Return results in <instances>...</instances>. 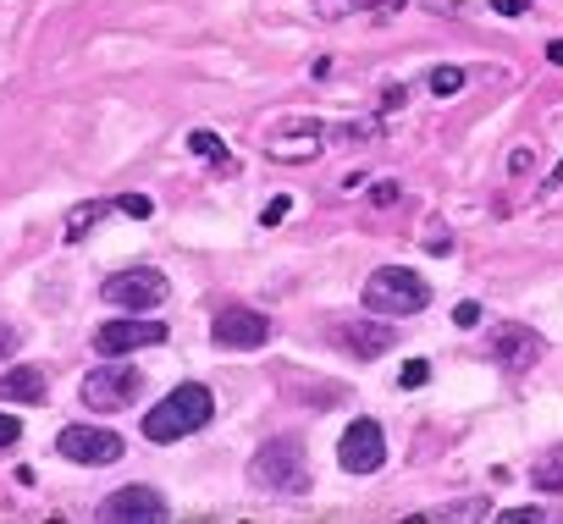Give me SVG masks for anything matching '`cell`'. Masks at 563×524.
Here are the masks:
<instances>
[{
    "label": "cell",
    "mask_w": 563,
    "mask_h": 524,
    "mask_svg": "<svg viewBox=\"0 0 563 524\" xmlns=\"http://www.w3.org/2000/svg\"><path fill=\"white\" fill-rule=\"evenodd\" d=\"M106 215H111V204H78V210L67 215V243H78V237H84L95 221H106Z\"/></svg>",
    "instance_id": "cell-17"
},
{
    "label": "cell",
    "mask_w": 563,
    "mask_h": 524,
    "mask_svg": "<svg viewBox=\"0 0 563 524\" xmlns=\"http://www.w3.org/2000/svg\"><path fill=\"white\" fill-rule=\"evenodd\" d=\"M530 480H536V491L563 497V447H547V453L530 464Z\"/></svg>",
    "instance_id": "cell-15"
},
{
    "label": "cell",
    "mask_w": 563,
    "mask_h": 524,
    "mask_svg": "<svg viewBox=\"0 0 563 524\" xmlns=\"http://www.w3.org/2000/svg\"><path fill=\"white\" fill-rule=\"evenodd\" d=\"M210 414H216L210 387L183 381V387H172V392H166V398L144 414V436H150V442H183V436L205 431V425H210Z\"/></svg>",
    "instance_id": "cell-1"
},
{
    "label": "cell",
    "mask_w": 563,
    "mask_h": 524,
    "mask_svg": "<svg viewBox=\"0 0 563 524\" xmlns=\"http://www.w3.org/2000/svg\"><path fill=\"white\" fill-rule=\"evenodd\" d=\"M547 62H558V67H563V40H552V45H547Z\"/></svg>",
    "instance_id": "cell-31"
},
{
    "label": "cell",
    "mask_w": 563,
    "mask_h": 524,
    "mask_svg": "<svg viewBox=\"0 0 563 524\" xmlns=\"http://www.w3.org/2000/svg\"><path fill=\"white\" fill-rule=\"evenodd\" d=\"M117 210H122V215H133V221H144V215H150L155 204H150L144 193H122V199H117Z\"/></svg>",
    "instance_id": "cell-21"
},
{
    "label": "cell",
    "mask_w": 563,
    "mask_h": 524,
    "mask_svg": "<svg viewBox=\"0 0 563 524\" xmlns=\"http://www.w3.org/2000/svg\"><path fill=\"white\" fill-rule=\"evenodd\" d=\"M100 519L122 524V519H166V497L155 486H122L100 502Z\"/></svg>",
    "instance_id": "cell-12"
},
{
    "label": "cell",
    "mask_w": 563,
    "mask_h": 524,
    "mask_svg": "<svg viewBox=\"0 0 563 524\" xmlns=\"http://www.w3.org/2000/svg\"><path fill=\"white\" fill-rule=\"evenodd\" d=\"M338 464H343L349 475H376V469L387 464V436H382V425H376V420H354V425L343 431V442H338Z\"/></svg>",
    "instance_id": "cell-7"
},
{
    "label": "cell",
    "mask_w": 563,
    "mask_h": 524,
    "mask_svg": "<svg viewBox=\"0 0 563 524\" xmlns=\"http://www.w3.org/2000/svg\"><path fill=\"white\" fill-rule=\"evenodd\" d=\"M365 310L371 315H420L426 304H431V288L415 277V271H404V266H382V271H371V282H365Z\"/></svg>",
    "instance_id": "cell-3"
},
{
    "label": "cell",
    "mask_w": 563,
    "mask_h": 524,
    "mask_svg": "<svg viewBox=\"0 0 563 524\" xmlns=\"http://www.w3.org/2000/svg\"><path fill=\"white\" fill-rule=\"evenodd\" d=\"M404 100H409V89H387V94H382V111H393V105H404Z\"/></svg>",
    "instance_id": "cell-30"
},
{
    "label": "cell",
    "mask_w": 563,
    "mask_h": 524,
    "mask_svg": "<svg viewBox=\"0 0 563 524\" xmlns=\"http://www.w3.org/2000/svg\"><path fill=\"white\" fill-rule=\"evenodd\" d=\"M492 359L519 376V370H530V365L541 359V337H536L530 326H514V321H508V326H492Z\"/></svg>",
    "instance_id": "cell-11"
},
{
    "label": "cell",
    "mask_w": 563,
    "mask_h": 524,
    "mask_svg": "<svg viewBox=\"0 0 563 524\" xmlns=\"http://www.w3.org/2000/svg\"><path fill=\"white\" fill-rule=\"evenodd\" d=\"M338 343L349 348V354H360V359H376V354H387L393 343H398V332L387 326V315L382 321H338Z\"/></svg>",
    "instance_id": "cell-13"
},
{
    "label": "cell",
    "mask_w": 563,
    "mask_h": 524,
    "mask_svg": "<svg viewBox=\"0 0 563 524\" xmlns=\"http://www.w3.org/2000/svg\"><path fill=\"white\" fill-rule=\"evenodd\" d=\"M431 519H492V497H464V502L431 508Z\"/></svg>",
    "instance_id": "cell-16"
},
{
    "label": "cell",
    "mask_w": 563,
    "mask_h": 524,
    "mask_svg": "<svg viewBox=\"0 0 563 524\" xmlns=\"http://www.w3.org/2000/svg\"><path fill=\"white\" fill-rule=\"evenodd\" d=\"M56 453L67 458V464H84V469H95V464H117L128 447H122V436L117 431H95V425H67L62 436H56Z\"/></svg>",
    "instance_id": "cell-6"
},
{
    "label": "cell",
    "mask_w": 563,
    "mask_h": 524,
    "mask_svg": "<svg viewBox=\"0 0 563 524\" xmlns=\"http://www.w3.org/2000/svg\"><path fill=\"white\" fill-rule=\"evenodd\" d=\"M288 210H294V204H288V199H271V204H265V215H260V221H265V226H276V221H282V215H288Z\"/></svg>",
    "instance_id": "cell-26"
},
{
    "label": "cell",
    "mask_w": 563,
    "mask_h": 524,
    "mask_svg": "<svg viewBox=\"0 0 563 524\" xmlns=\"http://www.w3.org/2000/svg\"><path fill=\"white\" fill-rule=\"evenodd\" d=\"M453 321H459L464 332H470V326H481V304H459V310H453Z\"/></svg>",
    "instance_id": "cell-25"
},
{
    "label": "cell",
    "mask_w": 563,
    "mask_h": 524,
    "mask_svg": "<svg viewBox=\"0 0 563 524\" xmlns=\"http://www.w3.org/2000/svg\"><path fill=\"white\" fill-rule=\"evenodd\" d=\"M18 343H23V332L0 321V359H7V354H18Z\"/></svg>",
    "instance_id": "cell-24"
},
{
    "label": "cell",
    "mask_w": 563,
    "mask_h": 524,
    "mask_svg": "<svg viewBox=\"0 0 563 524\" xmlns=\"http://www.w3.org/2000/svg\"><path fill=\"white\" fill-rule=\"evenodd\" d=\"M321 138H327L321 122H282V127L265 138V155L282 160V166H299V160H316V155H321Z\"/></svg>",
    "instance_id": "cell-9"
},
{
    "label": "cell",
    "mask_w": 563,
    "mask_h": 524,
    "mask_svg": "<svg viewBox=\"0 0 563 524\" xmlns=\"http://www.w3.org/2000/svg\"><path fill=\"white\" fill-rule=\"evenodd\" d=\"M426 381H431V365L426 359H409L404 365V387H426Z\"/></svg>",
    "instance_id": "cell-22"
},
{
    "label": "cell",
    "mask_w": 563,
    "mask_h": 524,
    "mask_svg": "<svg viewBox=\"0 0 563 524\" xmlns=\"http://www.w3.org/2000/svg\"><path fill=\"white\" fill-rule=\"evenodd\" d=\"M210 337H216V348H265L271 343V315L232 304V310H221L210 321Z\"/></svg>",
    "instance_id": "cell-8"
},
{
    "label": "cell",
    "mask_w": 563,
    "mask_h": 524,
    "mask_svg": "<svg viewBox=\"0 0 563 524\" xmlns=\"http://www.w3.org/2000/svg\"><path fill=\"white\" fill-rule=\"evenodd\" d=\"M0 398L7 403H45V370L40 365H12L0 376Z\"/></svg>",
    "instance_id": "cell-14"
},
{
    "label": "cell",
    "mask_w": 563,
    "mask_h": 524,
    "mask_svg": "<svg viewBox=\"0 0 563 524\" xmlns=\"http://www.w3.org/2000/svg\"><path fill=\"white\" fill-rule=\"evenodd\" d=\"M166 277L161 271H150V266H133V271H117V277H106V288H100V299L106 304H117V310H133V315H144V310H155V304H166Z\"/></svg>",
    "instance_id": "cell-5"
},
{
    "label": "cell",
    "mask_w": 563,
    "mask_h": 524,
    "mask_svg": "<svg viewBox=\"0 0 563 524\" xmlns=\"http://www.w3.org/2000/svg\"><path fill=\"white\" fill-rule=\"evenodd\" d=\"M426 12H437V18H453V12H459V0H426Z\"/></svg>",
    "instance_id": "cell-28"
},
{
    "label": "cell",
    "mask_w": 563,
    "mask_h": 524,
    "mask_svg": "<svg viewBox=\"0 0 563 524\" xmlns=\"http://www.w3.org/2000/svg\"><path fill=\"white\" fill-rule=\"evenodd\" d=\"M398 199H404V188H398L393 177H382V182L371 188V204H382V210H387V204H398Z\"/></svg>",
    "instance_id": "cell-20"
},
{
    "label": "cell",
    "mask_w": 563,
    "mask_h": 524,
    "mask_svg": "<svg viewBox=\"0 0 563 524\" xmlns=\"http://www.w3.org/2000/svg\"><path fill=\"white\" fill-rule=\"evenodd\" d=\"M459 89H464V73H459V67H437V73H431V94L453 100Z\"/></svg>",
    "instance_id": "cell-19"
},
{
    "label": "cell",
    "mask_w": 563,
    "mask_h": 524,
    "mask_svg": "<svg viewBox=\"0 0 563 524\" xmlns=\"http://www.w3.org/2000/svg\"><path fill=\"white\" fill-rule=\"evenodd\" d=\"M249 480H254V491H271V497H305L310 491V458L294 436L265 442L249 458Z\"/></svg>",
    "instance_id": "cell-2"
},
{
    "label": "cell",
    "mask_w": 563,
    "mask_h": 524,
    "mask_svg": "<svg viewBox=\"0 0 563 524\" xmlns=\"http://www.w3.org/2000/svg\"><path fill=\"white\" fill-rule=\"evenodd\" d=\"M139 387H144V376L117 354V359H106V365H95V370L84 376V403H89L95 414H117V409H128V403L139 398Z\"/></svg>",
    "instance_id": "cell-4"
},
{
    "label": "cell",
    "mask_w": 563,
    "mask_h": 524,
    "mask_svg": "<svg viewBox=\"0 0 563 524\" xmlns=\"http://www.w3.org/2000/svg\"><path fill=\"white\" fill-rule=\"evenodd\" d=\"M188 144H194V155H205V160H216V166H232V155H227V144L216 138V133H188Z\"/></svg>",
    "instance_id": "cell-18"
},
{
    "label": "cell",
    "mask_w": 563,
    "mask_h": 524,
    "mask_svg": "<svg viewBox=\"0 0 563 524\" xmlns=\"http://www.w3.org/2000/svg\"><path fill=\"white\" fill-rule=\"evenodd\" d=\"M492 12H497V18H519L525 0H492Z\"/></svg>",
    "instance_id": "cell-27"
},
{
    "label": "cell",
    "mask_w": 563,
    "mask_h": 524,
    "mask_svg": "<svg viewBox=\"0 0 563 524\" xmlns=\"http://www.w3.org/2000/svg\"><path fill=\"white\" fill-rule=\"evenodd\" d=\"M150 343H166V326H161V321H106V326L95 332V348H100L106 359L133 354V348H150Z\"/></svg>",
    "instance_id": "cell-10"
},
{
    "label": "cell",
    "mask_w": 563,
    "mask_h": 524,
    "mask_svg": "<svg viewBox=\"0 0 563 524\" xmlns=\"http://www.w3.org/2000/svg\"><path fill=\"white\" fill-rule=\"evenodd\" d=\"M18 442H23V425L12 414H0V447H18Z\"/></svg>",
    "instance_id": "cell-23"
},
{
    "label": "cell",
    "mask_w": 563,
    "mask_h": 524,
    "mask_svg": "<svg viewBox=\"0 0 563 524\" xmlns=\"http://www.w3.org/2000/svg\"><path fill=\"white\" fill-rule=\"evenodd\" d=\"M552 188H563V160H558V171H552Z\"/></svg>",
    "instance_id": "cell-32"
},
{
    "label": "cell",
    "mask_w": 563,
    "mask_h": 524,
    "mask_svg": "<svg viewBox=\"0 0 563 524\" xmlns=\"http://www.w3.org/2000/svg\"><path fill=\"white\" fill-rule=\"evenodd\" d=\"M503 519H514V524H530V519H541V508H508Z\"/></svg>",
    "instance_id": "cell-29"
}]
</instances>
